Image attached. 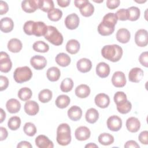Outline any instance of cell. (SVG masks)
I'll return each instance as SVG.
<instances>
[{"mask_svg":"<svg viewBox=\"0 0 148 148\" xmlns=\"http://www.w3.org/2000/svg\"><path fill=\"white\" fill-rule=\"evenodd\" d=\"M123 49L118 45H109L104 46L101 49L102 57L113 62L119 61L122 57Z\"/></svg>","mask_w":148,"mask_h":148,"instance_id":"obj_1","label":"cell"},{"mask_svg":"<svg viewBox=\"0 0 148 148\" xmlns=\"http://www.w3.org/2000/svg\"><path fill=\"white\" fill-rule=\"evenodd\" d=\"M71 132L70 126L66 123L60 124L57 129L56 140L61 146H66L71 142Z\"/></svg>","mask_w":148,"mask_h":148,"instance_id":"obj_2","label":"cell"},{"mask_svg":"<svg viewBox=\"0 0 148 148\" xmlns=\"http://www.w3.org/2000/svg\"><path fill=\"white\" fill-rule=\"evenodd\" d=\"M45 38L55 46H60L63 43V36L54 26H47V31L44 36Z\"/></svg>","mask_w":148,"mask_h":148,"instance_id":"obj_3","label":"cell"},{"mask_svg":"<svg viewBox=\"0 0 148 148\" xmlns=\"http://www.w3.org/2000/svg\"><path fill=\"white\" fill-rule=\"evenodd\" d=\"M32 77L31 69L27 66H24L17 68L14 73L13 77L16 82L23 83L29 80Z\"/></svg>","mask_w":148,"mask_h":148,"instance_id":"obj_4","label":"cell"},{"mask_svg":"<svg viewBox=\"0 0 148 148\" xmlns=\"http://www.w3.org/2000/svg\"><path fill=\"white\" fill-rule=\"evenodd\" d=\"M12 67V62L9 55L3 51L0 53V71L3 73L9 72Z\"/></svg>","mask_w":148,"mask_h":148,"instance_id":"obj_5","label":"cell"},{"mask_svg":"<svg viewBox=\"0 0 148 148\" xmlns=\"http://www.w3.org/2000/svg\"><path fill=\"white\" fill-rule=\"evenodd\" d=\"M135 42L139 47H145L148 44V34L147 30L140 29L135 35Z\"/></svg>","mask_w":148,"mask_h":148,"instance_id":"obj_6","label":"cell"},{"mask_svg":"<svg viewBox=\"0 0 148 148\" xmlns=\"http://www.w3.org/2000/svg\"><path fill=\"white\" fill-rule=\"evenodd\" d=\"M106 124L109 130L116 132L121 129L123 123L120 117L116 115H113L108 119Z\"/></svg>","mask_w":148,"mask_h":148,"instance_id":"obj_7","label":"cell"},{"mask_svg":"<svg viewBox=\"0 0 148 148\" xmlns=\"http://www.w3.org/2000/svg\"><path fill=\"white\" fill-rule=\"evenodd\" d=\"M40 0H24L21 2V8L26 13H31L39 9Z\"/></svg>","mask_w":148,"mask_h":148,"instance_id":"obj_8","label":"cell"},{"mask_svg":"<svg viewBox=\"0 0 148 148\" xmlns=\"http://www.w3.org/2000/svg\"><path fill=\"white\" fill-rule=\"evenodd\" d=\"M79 17L76 13H71L68 14L65 18V25L69 29H75L79 25Z\"/></svg>","mask_w":148,"mask_h":148,"instance_id":"obj_9","label":"cell"},{"mask_svg":"<svg viewBox=\"0 0 148 148\" xmlns=\"http://www.w3.org/2000/svg\"><path fill=\"white\" fill-rule=\"evenodd\" d=\"M30 64L35 69L42 70L46 66L47 60L42 56L35 55L31 58Z\"/></svg>","mask_w":148,"mask_h":148,"instance_id":"obj_10","label":"cell"},{"mask_svg":"<svg viewBox=\"0 0 148 148\" xmlns=\"http://www.w3.org/2000/svg\"><path fill=\"white\" fill-rule=\"evenodd\" d=\"M126 78L125 74L121 71L115 72L112 77V83L118 88L123 87L126 84Z\"/></svg>","mask_w":148,"mask_h":148,"instance_id":"obj_11","label":"cell"},{"mask_svg":"<svg viewBox=\"0 0 148 148\" xmlns=\"http://www.w3.org/2000/svg\"><path fill=\"white\" fill-rule=\"evenodd\" d=\"M75 136L77 140L83 141L88 139L91 136V131L86 126H80L76 128L75 132Z\"/></svg>","mask_w":148,"mask_h":148,"instance_id":"obj_12","label":"cell"},{"mask_svg":"<svg viewBox=\"0 0 148 148\" xmlns=\"http://www.w3.org/2000/svg\"><path fill=\"white\" fill-rule=\"evenodd\" d=\"M47 31V26L43 21H36L34 23L32 34L37 37L45 36Z\"/></svg>","mask_w":148,"mask_h":148,"instance_id":"obj_13","label":"cell"},{"mask_svg":"<svg viewBox=\"0 0 148 148\" xmlns=\"http://www.w3.org/2000/svg\"><path fill=\"white\" fill-rule=\"evenodd\" d=\"M35 142L36 146L39 148H53L54 147L53 142L44 135H38L35 138Z\"/></svg>","mask_w":148,"mask_h":148,"instance_id":"obj_14","label":"cell"},{"mask_svg":"<svg viewBox=\"0 0 148 148\" xmlns=\"http://www.w3.org/2000/svg\"><path fill=\"white\" fill-rule=\"evenodd\" d=\"M143 71L138 67L132 68L128 73V79L131 82L139 83L143 77Z\"/></svg>","mask_w":148,"mask_h":148,"instance_id":"obj_15","label":"cell"},{"mask_svg":"<svg viewBox=\"0 0 148 148\" xmlns=\"http://www.w3.org/2000/svg\"><path fill=\"white\" fill-rule=\"evenodd\" d=\"M95 105L100 108H106L110 103L109 97L105 93H99L97 94L94 99Z\"/></svg>","mask_w":148,"mask_h":148,"instance_id":"obj_16","label":"cell"},{"mask_svg":"<svg viewBox=\"0 0 148 148\" xmlns=\"http://www.w3.org/2000/svg\"><path fill=\"white\" fill-rule=\"evenodd\" d=\"M24 109L28 115L35 116L39 110V104L35 101H27L24 104Z\"/></svg>","mask_w":148,"mask_h":148,"instance_id":"obj_17","label":"cell"},{"mask_svg":"<svg viewBox=\"0 0 148 148\" xmlns=\"http://www.w3.org/2000/svg\"><path fill=\"white\" fill-rule=\"evenodd\" d=\"M125 125L128 131L135 133L139 130L140 128V123L138 118L135 117H130L127 120Z\"/></svg>","mask_w":148,"mask_h":148,"instance_id":"obj_18","label":"cell"},{"mask_svg":"<svg viewBox=\"0 0 148 148\" xmlns=\"http://www.w3.org/2000/svg\"><path fill=\"white\" fill-rule=\"evenodd\" d=\"M110 71L109 65L104 62H99L96 66V73L101 78L108 77L110 74Z\"/></svg>","mask_w":148,"mask_h":148,"instance_id":"obj_19","label":"cell"},{"mask_svg":"<svg viewBox=\"0 0 148 148\" xmlns=\"http://www.w3.org/2000/svg\"><path fill=\"white\" fill-rule=\"evenodd\" d=\"M76 66L78 71L80 72L87 73L91 69L92 62L88 58H82L77 61Z\"/></svg>","mask_w":148,"mask_h":148,"instance_id":"obj_20","label":"cell"},{"mask_svg":"<svg viewBox=\"0 0 148 148\" xmlns=\"http://www.w3.org/2000/svg\"><path fill=\"white\" fill-rule=\"evenodd\" d=\"M14 27V23L12 19L8 17L1 18L0 21L1 31L4 33H9L11 32Z\"/></svg>","mask_w":148,"mask_h":148,"instance_id":"obj_21","label":"cell"},{"mask_svg":"<svg viewBox=\"0 0 148 148\" xmlns=\"http://www.w3.org/2000/svg\"><path fill=\"white\" fill-rule=\"evenodd\" d=\"M67 114L69 119L72 121H76L82 118V110L80 107L74 105L68 109Z\"/></svg>","mask_w":148,"mask_h":148,"instance_id":"obj_22","label":"cell"},{"mask_svg":"<svg viewBox=\"0 0 148 148\" xmlns=\"http://www.w3.org/2000/svg\"><path fill=\"white\" fill-rule=\"evenodd\" d=\"M117 20L118 18L116 13H108L103 16L101 23L107 27L114 28L115 25L117 24Z\"/></svg>","mask_w":148,"mask_h":148,"instance_id":"obj_23","label":"cell"},{"mask_svg":"<svg viewBox=\"0 0 148 148\" xmlns=\"http://www.w3.org/2000/svg\"><path fill=\"white\" fill-rule=\"evenodd\" d=\"M117 41L121 43H127L130 41L131 38V34L126 28H120L118 29L116 35Z\"/></svg>","mask_w":148,"mask_h":148,"instance_id":"obj_24","label":"cell"},{"mask_svg":"<svg viewBox=\"0 0 148 148\" xmlns=\"http://www.w3.org/2000/svg\"><path fill=\"white\" fill-rule=\"evenodd\" d=\"M6 108L9 113H16L18 112L21 109V103L17 99L11 98L6 102Z\"/></svg>","mask_w":148,"mask_h":148,"instance_id":"obj_25","label":"cell"},{"mask_svg":"<svg viewBox=\"0 0 148 148\" xmlns=\"http://www.w3.org/2000/svg\"><path fill=\"white\" fill-rule=\"evenodd\" d=\"M7 47L10 52L16 53L21 51L23 47V44L18 39L12 38L8 42Z\"/></svg>","mask_w":148,"mask_h":148,"instance_id":"obj_26","label":"cell"},{"mask_svg":"<svg viewBox=\"0 0 148 148\" xmlns=\"http://www.w3.org/2000/svg\"><path fill=\"white\" fill-rule=\"evenodd\" d=\"M91 90L87 84H82L79 85L75 88V95L80 98H87L90 94Z\"/></svg>","mask_w":148,"mask_h":148,"instance_id":"obj_27","label":"cell"},{"mask_svg":"<svg viewBox=\"0 0 148 148\" xmlns=\"http://www.w3.org/2000/svg\"><path fill=\"white\" fill-rule=\"evenodd\" d=\"M80 45L78 40L76 39L69 40L66 45V50L71 54H75L77 53L80 50Z\"/></svg>","mask_w":148,"mask_h":148,"instance_id":"obj_28","label":"cell"},{"mask_svg":"<svg viewBox=\"0 0 148 148\" xmlns=\"http://www.w3.org/2000/svg\"><path fill=\"white\" fill-rule=\"evenodd\" d=\"M55 60L58 65L62 67L68 66L71 62V57L65 53H58L56 56Z\"/></svg>","mask_w":148,"mask_h":148,"instance_id":"obj_29","label":"cell"},{"mask_svg":"<svg viewBox=\"0 0 148 148\" xmlns=\"http://www.w3.org/2000/svg\"><path fill=\"white\" fill-rule=\"evenodd\" d=\"M46 76L48 80L50 82H56L58 80L60 77V70L56 66L50 67L47 71Z\"/></svg>","mask_w":148,"mask_h":148,"instance_id":"obj_30","label":"cell"},{"mask_svg":"<svg viewBox=\"0 0 148 148\" xmlns=\"http://www.w3.org/2000/svg\"><path fill=\"white\" fill-rule=\"evenodd\" d=\"M85 118L88 123L94 124L96 123L99 119V113L95 108H90L86 113Z\"/></svg>","mask_w":148,"mask_h":148,"instance_id":"obj_31","label":"cell"},{"mask_svg":"<svg viewBox=\"0 0 148 148\" xmlns=\"http://www.w3.org/2000/svg\"><path fill=\"white\" fill-rule=\"evenodd\" d=\"M70 98L65 94L60 95L56 99L55 103L57 108L60 109H64L66 108L70 103Z\"/></svg>","mask_w":148,"mask_h":148,"instance_id":"obj_32","label":"cell"},{"mask_svg":"<svg viewBox=\"0 0 148 148\" xmlns=\"http://www.w3.org/2000/svg\"><path fill=\"white\" fill-rule=\"evenodd\" d=\"M98 142L102 145L108 146L112 144L114 142V139L112 135L109 133H102L101 134L98 138Z\"/></svg>","mask_w":148,"mask_h":148,"instance_id":"obj_33","label":"cell"},{"mask_svg":"<svg viewBox=\"0 0 148 148\" xmlns=\"http://www.w3.org/2000/svg\"><path fill=\"white\" fill-rule=\"evenodd\" d=\"M32 95V92L29 88L23 87L21 88L17 93L18 97L23 101H28Z\"/></svg>","mask_w":148,"mask_h":148,"instance_id":"obj_34","label":"cell"},{"mask_svg":"<svg viewBox=\"0 0 148 148\" xmlns=\"http://www.w3.org/2000/svg\"><path fill=\"white\" fill-rule=\"evenodd\" d=\"M53 93L49 89H43L38 94V99L42 103L49 102L52 98Z\"/></svg>","mask_w":148,"mask_h":148,"instance_id":"obj_35","label":"cell"},{"mask_svg":"<svg viewBox=\"0 0 148 148\" xmlns=\"http://www.w3.org/2000/svg\"><path fill=\"white\" fill-rule=\"evenodd\" d=\"M128 13V20L131 21H136L140 15V9L136 6H131L127 9Z\"/></svg>","mask_w":148,"mask_h":148,"instance_id":"obj_36","label":"cell"},{"mask_svg":"<svg viewBox=\"0 0 148 148\" xmlns=\"http://www.w3.org/2000/svg\"><path fill=\"white\" fill-rule=\"evenodd\" d=\"M81 14L84 17H90L94 13V7L89 1H88L82 8L80 9Z\"/></svg>","mask_w":148,"mask_h":148,"instance_id":"obj_37","label":"cell"},{"mask_svg":"<svg viewBox=\"0 0 148 148\" xmlns=\"http://www.w3.org/2000/svg\"><path fill=\"white\" fill-rule=\"evenodd\" d=\"M32 48L35 51L40 53H46L49 50V46L45 42L39 40L35 42L33 44Z\"/></svg>","mask_w":148,"mask_h":148,"instance_id":"obj_38","label":"cell"},{"mask_svg":"<svg viewBox=\"0 0 148 148\" xmlns=\"http://www.w3.org/2000/svg\"><path fill=\"white\" fill-rule=\"evenodd\" d=\"M73 87V82L72 79L67 77L64 79L61 83L60 89L62 92H68L71 91Z\"/></svg>","mask_w":148,"mask_h":148,"instance_id":"obj_39","label":"cell"},{"mask_svg":"<svg viewBox=\"0 0 148 148\" xmlns=\"http://www.w3.org/2000/svg\"><path fill=\"white\" fill-rule=\"evenodd\" d=\"M21 125V119L18 116L11 117L8 122V126L12 131L18 130Z\"/></svg>","mask_w":148,"mask_h":148,"instance_id":"obj_40","label":"cell"},{"mask_svg":"<svg viewBox=\"0 0 148 148\" xmlns=\"http://www.w3.org/2000/svg\"><path fill=\"white\" fill-rule=\"evenodd\" d=\"M62 16V12L58 8H54L47 13L49 19L53 21H59Z\"/></svg>","mask_w":148,"mask_h":148,"instance_id":"obj_41","label":"cell"},{"mask_svg":"<svg viewBox=\"0 0 148 148\" xmlns=\"http://www.w3.org/2000/svg\"><path fill=\"white\" fill-rule=\"evenodd\" d=\"M54 5L52 0H40L39 9L45 12L49 13L54 9Z\"/></svg>","mask_w":148,"mask_h":148,"instance_id":"obj_42","label":"cell"},{"mask_svg":"<svg viewBox=\"0 0 148 148\" xmlns=\"http://www.w3.org/2000/svg\"><path fill=\"white\" fill-rule=\"evenodd\" d=\"M97 30L98 33L102 36H109L113 34L114 31V28L107 27L101 22L98 26Z\"/></svg>","mask_w":148,"mask_h":148,"instance_id":"obj_43","label":"cell"},{"mask_svg":"<svg viewBox=\"0 0 148 148\" xmlns=\"http://www.w3.org/2000/svg\"><path fill=\"white\" fill-rule=\"evenodd\" d=\"M23 131L27 135L29 136H33L36 133V128L33 123L27 122L23 127Z\"/></svg>","mask_w":148,"mask_h":148,"instance_id":"obj_44","label":"cell"},{"mask_svg":"<svg viewBox=\"0 0 148 148\" xmlns=\"http://www.w3.org/2000/svg\"><path fill=\"white\" fill-rule=\"evenodd\" d=\"M116 107L117 110L119 113L121 114H127L131 111L132 109V104L129 101L127 100L125 102L116 105Z\"/></svg>","mask_w":148,"mask_h":148,"instance_id":"obj_45","label":"cell"},{"mask_svg":"<svg viewBox=\"0 0 148 148\" xmlns=\"http://www.w3.org/2000/svg\"><path fill=\"white\" fill-rule=\"evenodd\" d=\"M114 101L116 105H120L127 100V95L123 91H117L114 95Z\"/></svg>","mask_w":148,"mask_h":148,"instance_id":"obj_46","label":"cell"},{"mask_svg":"<svg viewBox=\"0 0 148 148\" xmlns=\"http://www.w3.org/2000/svg\"><path fill=\"white\" fill-rule=\"evenodd\" d=\"M116 14L118 20L121 21H126L128 18V13L127 9H120L117 11Z\"/></svg>","mask_w":148,"mask_h":148,"instance_id":"obj_47","label":"cell"},{"mask_svg":"<svg viewBox=\"0 0 148 148\" xmlns=\"http://www.w3.org/2000/svg\"><path fill=\"white\" fill-rule=\"evenodd\" d=\"M34 21L29 20L26 21L23 26V30L25 34L28 35H32V28Z\"/></svg>","mask_w":148,"mask_h":148,"instance_id":"obj_48","label":"cell"},{"mask_svg":"<svg viewBox=\"0 0 148 148\" xmlns=\"http://www.w3.org/2000/svg\"><path fill=\"white\" fill-rule=\"evenodd\" d=\"M139 61L142 65L145 67L148 66V53L147 51L142 52L139 57Z\"/></svg>","mask_w":148,"mask_h":148,"instance_id":"obj_49","label":"cell"},{"mask_svg":"<svg viewBox=\"0 0 148 148\" xmlns=\"http://www.w3.org/2000/svg\"><path fill=\"white\" fill-rule=\"evenodd\" d=\"M0 82V91H2L8 88L9 86V80L7 77L1 75Z\"/></svg>","mask_w":148,"mask_h":148,"instance_id":"obj_50","label":"cell"},{"mask_svg":"<svg viewBox=\"0 0 148 148\" xmlns=\"http://www.w3.org/2000/svg\"><path fill=\"white\" fill-rule=\"evenodd\" d=\"M147 136H148V131L146 130L143 131L139 134L138 136V139L141 143L143 145H147L148 144Z\"/></svg>","mask_w":148,"mask_h":148,"instance_id":"obj_51","label":"cell"},{"mask_svg":"<svg viewBox=\"0 0 148 148\" xmlns=\"http://www.w3.org/2000/svg\"><path fill=\"white\" fill-rule=\"evenodd\" d=\"M120 3V1L119 0H108L106 2V6L110 9H114L117 8Z\"/></svg>","mask_w":148,"mask_h":148,"instance_id":"obj_52","label":"cell"},{"mask_svg":"<svg viewBox=\"0 0 148 148\" xmlns=\"http://www.w3.org/2000/svg\"><path fill=\"white\" fill-rule=\"evenodd\" d=\"M9 10V6L8 3L3 1H0V14L3 15L6 14Z\"/></svg>","mask_w":148,"mask_h":148,"instance_id":"obj_53","label":"cell"},{"mask_svg":"<svg viewBox=\"0 0 148 148\" xmlns=\"http://www.w3.org/2000/svg\"><path fill=\"white\" fill-rule=\"evenodd\" d=\"M140 146L137 143V142L135 140H128L124 145V147L125 148H130V147H133V148H139Z\"/></svg>","mask_w":148,"mask_h":148,"instance_id":"obj_54","label":"cell"},{"mask_svg":"<svg viewBox=\"0 0 148 148\" xmlns=\"http://www.w3.org/2000/svg\"><path fill=\"white\" fill-rule=\"evenodd\" d=\"M0 132H1L0 140L2 141L7 138V137L8 136V132L6 129L3 127H0Z\"/></svg>","mask_w":148,"mask_h":148,"instance_id":"obj_55","label":"cell"},{"mask_svg":"<svg viewBox=\"0 0 148 148\" xmlns=\"http://www.w3.org/2000/svg\"><path fill=\"white\" fill-rule=\"evenodd\" d=\"M17 148H24V147H26V148H32V145L28 141H25V140H23L21 141L20 142H19L17 145Z\"/></svg>","mask_w":148,"mask_h":148,"instance_id":"obj_56","label":"cell"},{"mask_svg":"<svg viewBox=\"0 0 148 148\" xmlns=\"http://www.w3.org/2000/svg\"><path fill=\"white\" fill-rule=\"evenodd\" d=\"M88 1L87 0H75L74 1L75 5L76 8H79V9L82 8Z\"/></svg>","mask_w":148,"mask_h":148,"instance_id":"obj_57","label":"cell"},{"mask_svg":"<svg viewBox=\"0 0 148 148\" xmlns=\"http://www.w3.org/2000/svg\"><path fill=\"white\" fill-rule=\"evenodd\" d=\"M70 2V0H57V3L58 6L62 8H65L68 6Z\"/></svg>","mask_w":148,"mask_h":148,"instance_id":"obj_58","label":"cell"},{"mask_svg":"<svg viewBox=\"0 0 148 148\" xmlns=\"http://www.w3.org/2000/svg\"><path fill=\"white\" fill-rule=\"evenodd\" d=\"M6 118V113L5 111L1 108L0 109V123H2Z\"/></svg>","mask_w":148,"mask_h":148,"instance_id":"obj_59","label":"cell"},{"mask_svg":"<svg viewBox=\"0 0 148 148\" xmlns=\"http://www.w3.org/2000/svg\"><path fill=\"white\" fill-rule=\"evenodd\" d=\"M98 146L96 145V144H95L94 143H89L88 144H87V145H86V146H85V147H91V148H93V147H98Z\"/></svg>","mask_w":148,"mask_h":148,"instance_id":"obj_60","label":"cell"},{"mask_svg":"<svg viewBox=\"0 0 148 148\" xmlns=\"http://www.w3.org/2000/svg\"><path fill=\"white\" fill-rule=\"evenodd\" d=\"M135 2H137V3H145V2H146V0H145V1H135Z\"/></svg>","mask_w":148,"mask_h":148,"instance_id":"obj_61","label":"cell"},{"mask_svg":"<svg viewBox=\"0 0 148 148\" xmlns=\"http://www.w3.org/2000/svg\"><path fill=\"white\" fill-rule=\"evenodd\" d=\"M95 2H97V3H101V2H103V0H101L100 1H94Z\"/></svg>","mask_w":148,"mask_h":148,"instance_id":"obj_62","label":"cell"}]
</instances>
